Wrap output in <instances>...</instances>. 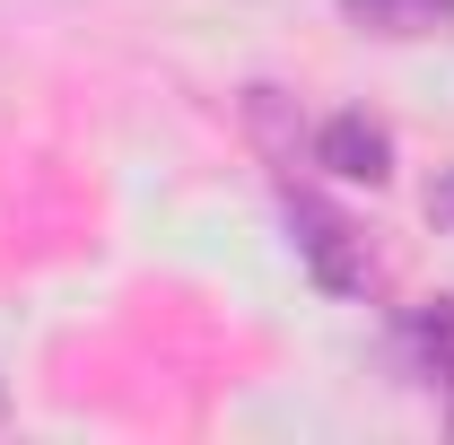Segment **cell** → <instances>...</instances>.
<instances>
[{
  "mask_svg": "<svg viewBox=\"0 0 454 445\" xmlns=\"http://www.w3.org/2000/svg\"><path fill=\"white\" fill-rule=\"evenodd\" d=\"M288 236H297V262L324 279L333 297H358L367 288V245H358V227L324 210L315 192H288Z\"/></svg>",
  "mask_w": 454,
  "mask_h": 445,
  "instance_id": "obj_1",
  "label": "cell"
},
{
  "mask_svg": "<svg viewBox=\"0 0 454 445\" xmlns=\"http://www.w3.org/2000/svg\"><path fill=\"white\" fill-rule=\"evenodd\" d=\"M315 167H333L340 183H385L394 175V131L376 113H333L315 131Z\"/></svg>",
  "mask_w": 454,
  "mask_h": 445,
  "instance_id": "obj_2",
  "label": "cell"
},
{
  "mask_svg": "<svg viewBox=\"0 0 454 445\" xmlns=\"http://www.w3.org/2000/svg\"><path fill=\"white\" fill-rule=\"evenodd\" d=\"M402 340H411V367H419L428 385H454V306H446V297H437V306H419Z\"/></svg>",
  "mask_w": 454,
  "mask_h": 445,
  "instance_id": "obj_3",
  "label": "cell"
},
{
  "mask_svg": "<svg viewBox=\"0 0 454 445\" xmlns=\"http://www.w3.org/2000/svg\"><path fill=\"white\" fill-rule=\"evenodd\" d=\"M367 27H385V35H419V27H446L454 0H349Z\"/></svg>",
  "mask_w": 454,
  "mask_h": 445,
  "instance_id": "obj_4",
  "label": "cell"
},
{
  "mask_svg": "<svg viewBox=\"0 0 454 445\" xmlns=\"http://www.w3.org/2000/svg\"><path fill=\"white\" fill-rule=\"evenodd\" d=\"M428 210H437V219L454 227V175H446V183H437V201H428Z\"/></svg>",
  "mask_w": 454,
  "mask_h": 445,
  "instance_id": "obj_5",
  "label": "cell"
}]
</instances>
